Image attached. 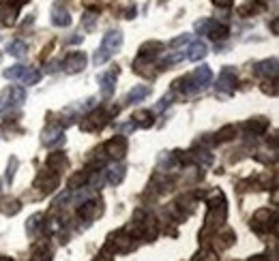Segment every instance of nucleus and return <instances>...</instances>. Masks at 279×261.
<instances>
[{
  "label": "nucleus",
  "mask_w": 279,
  "mask_h": 261,
  "mask_svg": "<svg viewBox=\"0 0 279 261\" xmlns=\"http://www.w3.org/2000/svg\"><path fill=\"white\" fill-rule=\"evenodd\" d=\"M225 216H228V206H225V199H223V193L219 195V191L215 193V199L209 204V212H206V218H204V227L200 231V238H206L209 234L217 231L223 223H225Z\"/></svg>",
  "instance_id": "obj_1"
},
{
  "label": "nucleus",
  "mask_w": 279,
  "mask_h": 261,
  "mask_svg": "<svg viewBox=\"0 0 279 261\" xmlns=\"http://www.w3.org/2000/svg\"><path fill=\"white\" fill-rule=\"evenodd\" d=\"M120 45H122V33H120V30H108L106 37H103L101 47L95 51L92 62H95L97 67L106 65V62L112 58V54H116V51L120 49Z\"/></svg>",
  "instance_id": "obj_2"
},
{
  "label": "nucleus",
  "mask_w": 279,
  "mask_h": 261,
  "mask_svg": "<svg viewBox=\"0 0 279 261\" xmlns=\"http://www.w3.org/2000/svg\"><path fill=\"white\" fill-rule=\"evenodd\" d=\"M133 238L129 236L127 229H122V231H116V234H112L108 238V242L106 246H103V253H129V250H133Z\"/></svg>",
  "instance_id": "obj_3"
},
{
  "label": "nucleus",
  "mask_w": 279,
  "mask_h": 261,
  "mask_svg": "<svg viewBox=\"0 0 279 261\" xmlns=\"http://www.w3.org/2000/svg\"><path fill=\"white\" fill-rule=\"evenodd\" d=\"M268 227L277 229V218L268 208H260V210L251 216V229L258 234H264V231H268Z\"/></svg>",
  "instance_id": "obj_4"
},
{
  "label": "nucleus",
  "mask_w": 279,
  "mask_h": 261,
  "mask_svg": "<svg viewBox=\"0 0 279 261\" xmlns=\"http://www.w3.org/2000/svg\"><path fill=\"white\" fill-rule=\"evenodd\" d=\"M58 182H60L58 173H56V171H52V169H47V171H41V173L37 176V180H35V189H39L43 195H49V193H54V191L58 189Z\"/></svg>",
  "instance_id": "obj_5"
},
{
  "label": "nucleus",
  "mask_w": 279,
  "mask_h": 261,
  "mask_svg": "<svg viewBox=\"0 0 279 261\" xmlns=\"http://www.w3.org/2000/svg\"><path fill=\"white\" fill-rule=\"evenodd\" d=\"M110 116H112V113H106V111H101V109L99 111H92L90 116H86V120H82L80 129L86 131V133H97V131H101L108 124Z\"/></svg>",
  "instance_id": "obj_6"
},
{
  "label": "nucleus",
  "mask_w": 279,
  "mask_h": 261,
  "mask_svg": "<svg viewBox=\"0 0 279 261\" xmlns=\"http://www.w3.org/2000/svg\"><path fill=\"white\" fill-rule=\"evenodd\" d=\"M103 150H106V154L112 156V159L120 161L122 156L127 154V137H122V135H116V137H112L110 141H106Z\"/></svg>",
  "instance_id": "obj_7"
},
{
  "label": "nucleus",
  "mask_w": 279,
  "mask_h": 261,
  "mask_svg": "<svg viewBox=\"0 0 279 261\" xmlns=\"http://www.w3.org/2000/svg\"><path fill=\"white\" fill-rule=\"evenodd\" d=\"M63 69L67 73H80L86 69V54L84 51H71V54L63 60Z\"/></svg>",
  "instance_id": "obj_8"
},
{
  "label": "nucleus",
  "mask_w": 279,
  "mask_h": 261,
  "mask_svg": "<svg viewBox=\"0 0 279 261\" xmlns=\"http://www.w3.org/2000/svg\"><path fill=\"white\" fill-rule=\"evenodd\" d=\"M234 86H236V73L230 67H225L221 71L219 79H217V90H219L221 95H230V92H234Z\"/></svg>",
  "instance_id": "obj_9"
},
{
  "label": "nucleus",
  "mask_w": 279,
  "mask_h": 261,
  "mask_svg": "<svg viewBox=\"0 0 279 261\" xmlns=\"http://www.w3.org/2000/svg\"><path fill=\"white\" fill-rule=\"evenodd\" d=\"M19 5L22 3H11V0L0 5V24H5V26L15 24L17 13H19Z\"/></svg>",
  "instance_id": "obj_10"
},
{
  "label": "nucleus",
  "mask_w": 279,
  "mask_h": 261,
  "mask_svg": "<svg viewBox=\"0 0 279 261\" xmlns=\"http://www.w3.org/2000/svg\"><path fill=\"white\" fill-rule=\"evenodd\" d=\"M116 75L118 71H108L103 73V75L99 77V86H101V97L103 99H110L112 95H114V88H116Z\"/></svg>",
  "instance_id": "obj_11"
},
{
  "label": "nucleus",
  "mask_w": 279,
  "mask_h": 261,
  "mask_svg": "<svg viewBox=\"0 0 279 261\" xmlns=\"http://www.w3.org/2000/svg\"><path fill=\"white\" fill-rule=\"evenodd\" d=\"M101 212H103L101 201H86L78 208V216L82 221H95L97 216H101Z\"/></svg>",
  "instance_id": "obj_12"
},
{
  "label": "nucleus",
  "mask_w": 279,
  "mask_h": 261,
  "mask_svg": "<svg viewBox=\"0 0 279 261\" xmlns=\"http://www.w3.org/2000/svg\"><path fill=\"white\" fill-rule=\"evenodd\" d=\"M52 24L54 26H60V28H67L71 24V13L69 9L63 7V5H54V9H52Z\"/></svg>",
  "instance_id": "obj_13"
},
{
  "label": "nucleus",
  "mask_w": 279,
  "mask_h": 261,
  "mask_svg": "<svg viewBox=\"0 0 279 261\" xmlns=\"http://www.w3.org/2000/svg\"><path fill=\"white\" fill-rule=\"evenodd\" d=\"M45 165H47V169H52V171H56V173H58V171L67 169L69 161H67V156H65L63 152H54V154H49V156H47Z\"/></svg>",
  "instance_id": "obj_14"
},
{
  "label": "nucleus",
  "mask_w": 279,
  "mask_h": 261,
  "mask_svg": "<svg viewBox=\"0 0 279 261\" xmlns=\"http://www.w3.org/2000/svg\"><path fill=\"white\" fill-rule=\"evenodd\" d=\"M65 141V133L60 127H47L43 131V143L45 146H56V143H63Z\"/></svg>",
  "instance_id": "obj_15"
},
{
  "label": "nucleus",
  "mask_w": 279,
  "mask_h": 261,
  "mask_svg": "<svg viewBox=\"0 0 279 261\" xmlns=\"http://www.w3.org/2000/svg\"><path fill=\"white\" fill-rule=\"evenodd\" d=\"M256 75H262V77H275V75H277V58L258 62V65H256Z\"/></svg>",
  "instance_id": "obj_16"
},
{
  "label": "nucleus",
  "mask_w": 279,
  "mask_h": 261,
  "mask_svg": "<svg viewBox=\"0 0 279 261\" xmlns=\"http://www.w3.org/2000/svg\"><path fill=\"white\" fill-rule=\"evenodd\" d=\"M206 54H209V45H206L204 41H193V43L189 45V54H187V58L193 60V62H198V60L204 58Z\"/></svg>",
  "instance_id": "obj_17"
},
{
  "label": "nucleus",
  "mask_w": 279,
  "mask_h": 261,
  "mask_svg": "<svg viewBox=\"0 0 279 261\" xmlns=\"http://www.w3.org/2000/svg\"><path fill=\"white\" fill-rule=\"evenodd\" d=\"M234 240H236V236H234V231H223V234H219V236H215V250H225V248H230L232 244H234Z\"/></svg>",
  "instance_id": "obj_18"
},
{
  "label": "nucleus",
  "mask_w": 279,
  "mask_h": 261,
  "mask_svg": "<svg viewBox=\"0 0 279 261\" xmlns=\"http://www.w3.org/2000/svg\"><path fill=\"white\" fill-rule=\"evenodd\" d=\"M7 51L15 58H24L28 54V45L24 43V41H11V43L7 45Z\"/></svg>",
  "instance_id": "obj_19"
},
{
  "label": "nucleus",
  "mask_w": 279,
  "mask_h": 261,
  "mask_svg": "<svg viewBox=\"0 0 279 261\" xmlns=\"http://www.w3.org/2000/svg\"><path fill=\"white\" fill-rule=\"evenodd\" d=\"M125 180V165H116L108 169V182L110 184H120Z\"/></svg>",
  "instance_id": "obj_20"
},
{
  "label": "nucleus",
  "mask_w": 279,
  "mask_h": 261,
  "mask_svg": "<svg viewBox=\"0 0 279 261\" xmlns=\"http://www.w3.org/2000/svg\"><path fill=\"white\" fill-rule=\"evenodd\" d=\"M39 79H41V71H37V69H24V73H22V77H19V81L22 83H26V86H35V83H39Z\"/></svg>",
  "instance_id": "obj_21"
},
{
  "label": "nucleus",
  "mask_w": 279,
  "mask_h": 261,
  "mask_svg": "<svg viewBox=\"0 0 279 261\" xmlns=\"http://www.w3.org/2000/svg\"><path fill=\"white\" fill-rule=\"evenodd\" d=\"M9 92V103L11 105H19V103H24V99H26V92H24V88H19V86H11L7 90Z\"/></svg>",
  "instance_id": "obj_22"
},
{
  "label": "nucleus",
  "mask_w": 279,
  "mask_h": 261,
  "mask_svg": "<svg viewBox=\"0 0 279 261\" xmlns=\"http://www.w3.org/2000/svg\"><path fill=\"white\" fill-rule=\"evenodd\" d=\"M146 97H148V86H136V88L129 90L127 101L129 103H140L142 99H146Z\"/></svg>",
  "instance_id": "obj_23"
},
{
  "label": "nucleus",
  "mask_w": 279,
  "mask_h": 261,
  "mask_svg": "<svg viewBox=\"0 0 279 261\" xmlns=\"http://www.w3.org/2000/svg\"><path fill=\"white\" fill-rule=\"evenodd\" d=\"M245 129L251 131V133H264L268 129V120L266 118H251L249 122L245 124Z\"/></svg>",
  "instance_id": "obj_24"
},
{
  "label": "nucleus",
  "mask_w": 279,
  "mask_h": 261,
  "mask_svg": "<svg viewBox=\"0 0 279 261\" xmlns=\"http://www.w3.org/2000/svg\"><path fill=\"white\" fill-rule=\"evenodd\" d=\"M234 135H236V127H234V124H225V127L215 135V139L217 141H230V139H234Z\"/></svg>",
  "instance_id": "obj_25"
},
{
  "label": "nucleus",
  "mask_w": 279,
  "mask_h": 261,
  "mask_svg": "<svg viewBox=\"0 0 279 261\" xmlns=\"http://www.w3.org/2000/svg\"><path fill=\"white\" fill-rule=\"evenodd\" d=\"M228 26H219V24H213V28L209 30V37L213 39V41H223L225 37H228Z\"/></svg>",
  "instance_id": "obj_26"
},
{
  "label": "nucleus",
  "mask_w": 279,
  "mask_h": 261,
  "mask_svg": "<svg viewBox=\"0 0 279 261\" xmlns=\"http://www.w3.org/2000/svg\"><path fill=\"white\" fill-rule=\"evenodd\" d=\"M133 120H138L140 127H153V113L146 109H140L133 113Z\"/></svg>",
  "instance_id": "obj_27"
},
{
  "label": "nucleus",
  "mask_w": 279,
  "mask_h": 261,
  "mask_svg": "<svg viewBox=\"0 0 279 261\" xmlns=\"http://www.w3.org/2000/svg\"><path fill=\"white\" fill-rule=\"evenodd\" d=\"M155 49H163V45L159 43V41H150V43H146V45H142V49H140V56H155L157 51Z\"/></svg>",
  "instance_id": "obj_28"
},
{
  "label": "nucleus",
  "mask_w": 279,
  "mask_h": 261,
  "mask_svg": "<svg viewBox=\"0 0 279 261\" xmlns=\"http://www.w3.org/2000/svg\"><path fill=\"white\" fill-rule=\"evenodd\" d=\"M260 11H264V3H253V5L249 3V5H245V7H241V11H239V13H241L243 17H247V15H249V13L253 15V13H260Z\"/></svg>",
  "instance_id": "obj_29"
},
{
  "label": "nucleus",
  "mask_w": 279,
  "mask_h": 261,
  "mask_svg": "<svg viewBox=\"0 0 279 261\" xmlns=\"http://www.w3.org/2000/svg\"><path fill=\"white\" fill-rule=\"evenodd\" d=\"M19 210H22V204H19L17 199H9L3 204V212L9 216V214H17Z\"/></svg>",
  "instance_id": "obj_30"
},
{
  "label": "nucleus",
  "mask_w": 279,
  "mask_h": 261,
  "mask_svg": "<svg viewBox=\"0 0 279 261\" xmlns=\"http://www.w3.org/2000/svg\"><path fill=\"white\" fill-rule=\"evenodd\" d=\"M24 69H26V67L15 65V67H11V69L5 71V77H7V79H19V77H22V73H24Z\"/></svg>",
  "instance_id": "obj_31"
},
{
  "label": "nucleus",
  "mask_w": 279,
  "mask_h": 261,
  "mask_svg": "<svg viewBox=\"0 0 279 261\" xmlns=\"http://www.w3.org/2000/svg\"><path fill=\"white\" fill-rule=\"evenodd\" d=\"M191 261H217V253L215 250H200Z\"/></svg>",
  "instance_id": "obj_32"
},
{
  "label": "nucleus",
  "mask_w": 279,
  "mask_h": 261,
  "mask_svg": "<svg viewBox=\"0 0 279 261\" xmlns=\"http://www.w3.org/2000/svg\"><path fill=\"white\" fill-rule=\"evenodd\" d=\"M213 19H200V22H195V30H198L200 35H209V30L213 28Z\"/></svg>",
  "instance_id": "obj_33"
},
{
  "label": "nucleus",
  "mask_w": 279,
  "mask_h": 261,
  "mask_svg": "<svg viewBox=\"0 0 279 261\" xmlns=\"http://www.w3.org/2000/svg\"><path fill=\"white\" fill-rule=\"evenodd\" d=\"M41 218H43V214H35V216L28 221V225H26V231H28L30 236H33V234L37 231V227H39V221H41Z\"/></svg>",
  "instance_id": "obj_34"
},
{
  "label": "nucleus",
  "mask_w": 279,
  "mask_h": 261,
  "mask_svg": "<svg viewBox=\"0 0 279 261\" xmlns=\"http://www.w3.org/2000/svg\"><path fill=\"white\" fill-rule=\"evenodd\" d=\"M187 41H189V35H181V37L174 39L170 45H172V47H179V45H185V43H187Z\"/></svg>",
  "instance_id": "obj_35"
},
{
  "label": "nucleus",
  "mask_w": 279,
  "mask_h": 261,
  "mask_svg": "<svg viewBox=\"0 0 279 261\" xmlns=\"http://www.w3.org/2000/svg\"><path fill=\"white\" fill-rule=\"evenodd\" d=\"M15 167H17V159H11V161H9V171H7V180H11V178H13V173H15Z\"/></svg>",
  "instance_id": "obj_36"
},
{
  "label": "nucleus",
  "mask_w": 279,
  "mask_h": 261,
  "mask_svg": "<svg viewBox=\"0 0 279 261\" xmlns=\"http://www.w3.org/2000/svg\"><path fill=\"white\" fill-rule=\"evenodd\" d=\"M30 261H49V253H35Z\"/></svg>",
  "instance_id": "obj_37"
},
{
  "label": "nucleus",
  "mask_w": 279,
  "mask_h": 261,
  "mask_svg": "<svg viewBox=\"0 0 279 261\" xmlns=\"http://www.w3.org/2000/svg\"><path fill=\"white\" fill-rule=\"evenodd\" d=\"M172 103V95H168V97H163L161 101H159V105H157V109H163V107H168Z\"/></svg>",
  "instance_id": "obj_38"
},
{
  "label": "nucleus",
  "mask_w": 279,
  "mask_h": 261,
  "mask_svg": "<svg viewBox=\"0 0 279 261\" xmlns=\"http://www.w3.org/2000/svg\"><path fill=\"white\" fill-rule=\"evenodd\" d=\"M213 3H215L217 7H223V9H225V7L232 5V0H213Z\"/></svg>",
  "instance_id": "obj_39"
},
{
  "label": "nucleus",
  "mask_w": 279,
  "mask_h": 261,
  "mask_svg": "<svg viewBox=\"0 0 279 261\" xmlns=\"http://www.w3.org/2000/svg\"><path fill=\"white\" fill-rule=\"evenodd\" d=\"M92 261H114V259H112V257H110L108 253H101V255H99L97 259H92Z\"/></svg>",
  "instance_id": "obj_40"
}]
</instances>
